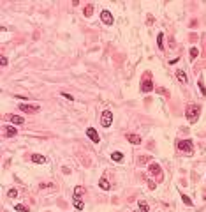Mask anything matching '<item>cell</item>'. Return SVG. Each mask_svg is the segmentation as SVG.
Masks as SVG:
<instances>
[{
	"instance_id": "ffe728a7",
	"label": "cell",
	"mask_w": 206,
	"mask_h": 212,
	"mask_svg": "<svg viewBox=\"0 0 206 212\" xmlns=\"http://www.w3.org/2000/svg\"><path fill=\"white\" fill-rule=\"evenodd\" d=\"M92 12H93V5H86V7H85V16H86V18H90V16H92Z\"/></svg>"
},
{
	"instance_id": "cb8c5ba5",
	"label": "cell",
	"mask_w": 206,
	"mask_h": 212,
	"mask_svg": "<svg viewBox=\"0 0 206 212\" xmlns=\"http://www.w3.org/2000/svg\"><path fill=\"white\" fill-rule=\"evenodd\" d=\"M18 196V191L16 189H9L7 191V198H16Z\"/></svg>"
},
{
	"instance_id": "277c9868",
	"label": "cell",
	"mask_w": 206,
	"mask_h": 212,
	"mask_svg": "<svg viewBox=\"0 0 206 212\" xmlns=\"http://www.w3.org/2000/svg\"><path fill=\"white\" fill-rule=\"evenodd\" d=\"M18 108H19V111H23V113H35V111H39V106H37V104H25V103H21Z\"/></svg>"
},
{
	"instance_id": "8992f818",
	"label": "cell",
	"mask_w": 206,
	"mask_h": 212,
	"mask_svg": "<svg viewBox=\"0 0 206 212\" xmlns=\"http://www.w3.org/2000/svg\"><path fill=\"white\" fill-rule=\"evenodd\" d=\"M86 136H88L93 143H99V142H101V136L97 134V131H95L93 127H88V129H86Z\"/></svg>"
},
{
	"instance_id": "603a6c76",
	"label": "cell",
	"mask_w": 206,
	"mask_h": 212,
	"mask_svg": "<svg viewBox=\"0 0 206 212\" xmlns=\"http://www.w3.org/2000/svg\"><path fill=\"white\" fill-rule=\"evenodd\" d=\"M182 200H183V203L185 205H189V207H192V200L187 196V195H182Z\"/></svg>"
},
{
	"instance_id": "d4e9b609",
	"label": "cell",
	"mask_w": 206,
	"mask_h": 212,
	"mask_svg": "<svg viewBox=\"0 0 206 212\" xmlns=\"http://www.w3.org/2000/svg\"><path fill=\"white\" fill-rule=\"evenodd\" d=\"M62 96H63L65 99H69V101H72V99H74V97H72L71 94H67V92H62Z\"/></svg>"
},
{
	"instance_id": "e0dca14e",
	"label": "cell",
	"mask_w": 206,
	"mask_h": 212,
	"mask_svg": "<svg viewBox=\"0 0 206 212\" xmlns=\"http://www.w3.org/2000/svg\"><path fill=\"white\" fill-rule=\"evenodd\" d=\"M162 41H164V35L159 34V35H157V46H159V50H164V42H162Z\"/></svg>"
},
{
	"instance_id": "3957f363",
	"label": "cell",
	"mask_w": 206,
	"mask_h": 212,
	"mask_svg": "<svg viewBox=\"0 0 206 212\" xmlns=\"http://www.w3.org/2000/svg\"><path fill=\"white\" fill-rule=\"evenodd\" d=\"M111 122H113V113H111L109 110L102 111V117H101V126H102V127H109V126H111Z\"/></svg>"
},
{
	"instance_id": "ac0fdd59",
	"label": "cell",
	"mask_w": 206,
	"mask_h": 212,
	"mask_svg": "<svg viewBox=\"0 0 206 212\" xmlns=\"http://www.w3.org/2000/svg\"><path fill=\"white\" fill-rule=\"evenodd\" d=\"M122 157H123V154H122V152H118V150L111 154V159H113V161H122Z\"/></svg>"
},
{
	"instance_id": "52a82bcc",
	"label": "cell",
	"mask_w": 206,
	"mask_h": 212,
	"mask_svg": "<svg viewBox=\"0 0 206 212\" xmlns=\"http://www.w3.org/2000/svg\"><path fill=\"white\" fill-rule=\"evenodd\" d=\"M16 134H18V129H16V127L4 126V136H7V138H12V136H16Z\"/></svg>"
},
{
	"instance_id": "44dd1931",
	"label": "cell",
	"mask_w": 206,
	"mask_h": 212,
	"mask_svg": "<svg viewBox=\"0 0 206 212\" xmlns=\"http://www.w3.org/2000/svg\"><path fill=\"white\" fill-rule=\"evenodd\" d=\"M139 212H150L148 205H146V202H139Z\"/></svg>"
},
{
	"instance_id": "7a4b0ae2",
	"label": "cell",
	"mask_w": 206,
	"mask_h": 212,
	"mask_svg": "<svg viewBox=\"0 0 206 212\" xmlns=\"http://www.w3.org/2000/svg\"><path fill=\"white\" fill-rule=\"evenodd\" d=\"M178 149H180L182 152L192 154V152H194V143H192L190 140H182V142H178Z\"/></svg>"
},
{
	"instance_id": "30bf717a",
	"label": "cell",
	"mask_w": 206,
	"mask_h": 212,
	"mask_svg": "<svg viewBox=\"0 0 206 212\" xmlns=\"http://www.w3.org/2000/svg\"><path fill=\"white\" fill-rule=\"evenodd\" d=\"M7 119H9L12 124H25V119L19 117V115H7Z\"/></svg>"
},
{
	"instance_id": "5b68a950",
	"label": "cell",
	"mask_w": 206,
	"mask_h": 212,
	"mask_svg": "<svg viewBox=\"0 0 206 212\" xmlns=\"http://www.w3.org/2000/svg\"><path fill=\"white\" fill-rule=\"evenodd\" d=\"M101 19H102L104 25H113V21H115L113 14H111L109 11H102V12H101Z\"/></svg>"
},
{
	"instance_id": "8fae6325",
	"label": "cell",
	"mask_w": 206,
	"mask_h": 212,
	"mask_svg": "<svg viewBox=\"0 0 206 212\" xmlns=\"http://www.w3.org/2000/svg\"><path fill=\"white\" fill-rule=\"evenodd\" d=\"M32 163H35V165H42V163H46V157L41 156V154H34V156H32Z\"/></svg>"
},
{
	"instance_id": "7c38bea8",
	"label": "cell",
	"mask_w": 206,
	"mask_h": 212,
	"mask_svg": "<svg viewBox=\"0 0 206 212\" xmlns=\"http://www.w3.org/2000/svg\"><path fill=\"white\" fill-rule=\"evenodd\" d=\"M148 172H150V173H155V175H160V166L155 165V163H152V165L148 166Z\"/></svg>"
},
{
	"instance_id": "9c48e42d",
	"label": "cell",
	"mask_w": 206,
	"mask_h": 212,
	"mask_svg": "<svg viewBox=\"0 0 206 212\" xmlns=\"http://www.w3.org/2000/svg\"><path fill=\"white\" fill-rule=\"evenodd\" d=\"M125 138H127V140H129L132 145H139V143H141V136H138V134H132V133H129Z\"/></svg>"
},
{
	"instance_id": "9a60e30c",
	"label": "cell",
	"mask_w": 206,
	"mask_h": 212,
	"mask_svg": "<svg viewBox=\"0 0 206 212\" xmlns=\"http://www.w3.org/2000/svg\"><path fill=\"white\" fill-rule=\"evenodd\" d=\"M176 78H178L182 83H187V74H185L182 69H180V71H176Z\"/></svg>"
},
{
	"instance_id": "4fadbf2b",
	"label": "cell",
	"mask_w": 206,
	"mask_h": 212,
	"mask_svg": "<svg viewBox=\"0 0 206 212\" xmlns=\"http://www.w3.org/2000/svg\"><path fill=\"white\" fill-rule=\"evenodd\" d=\"M99 186H101V189H104V191H109V188H111V186H109V182H108V179H106V177H102V179H101V180H99Z\"/></svg>"
},
{
	"instance_id": "4316f807",
	"label": "cell",
	"mask_w": 206,
	"mask_h": 212,
	"mask_svg": "<svg viewBox=\"0 0 206 212\" xmlns=\"http://www.w3.org/2000/svg\"><path fill=\"white\" fill-rule=\"evenodd\" d=\"M0 64H2V67H5V65H7V58L2 57V58H0Z\"/></svg>"
},
{
	"instance_id": "5bb4252c",
	"label": "cell",
	"mask_w": 206,
	"mask_h": 212,
	"mask_svg": "<svg viewBox=\"0 0 206 212\" xmlns=\"http://www.w3.org/2000/svg\"><path fill=\"white\" fill-rule=\"evenodd\" d=\"M81 195H85V188L83 186H76L74 188V198H79Z\"/></svg>"
},
{
	"instance_id": "2e32d148",
	"label": "cell",
	"mask_w": 206,
	"mask_h": 212,
	"mask_svg": "<svg viewBox=\"0 0 206 212\" xmlns=\"http://www.w3.org/2000/svg\"><path fill=\"white\" fill-rule=\"evenodd\" d=\"M72 203H74V207H76L78 211H83V209H85V203H83L79 198H74V202H72Z\"/></svg>"
},
{
	"instance_id": "7402d4cb",
	"label": "cell",
	"mask_w": 206,
	"mask_h": 212,
	"mask_svg": "<svg viewBox=\"0 0 206 212\" xmlns=\"http://www.w3.org/2000/svg\"><path fill=\"white\" fill-rule=\"evenodd\" d=\"M14 211H16V212H28V207H25V205H21V203H18V205L14 207Z\"/></svg>"
},
{
	"instance_id": "ba28073f",
	"label": "cell",
	"mask_w": 206,
	"mask_h": 212,
	"mask_svg": "<svg viewBox=\"0 0 206 212\" xmlns=\"http://www.w3.org/2000/svg\"><path fill=\"white\" fill-rule=\"evenodd\" d=\"M141 90H143L145 94L152 92V90H153V83H152L150 80H145V81H143V85H141Z\"/></svg>"
},
{
	"instance_id": "6da1fadb",
	"label": "cell",
	"mask_w": 206,
	"mask_h": 212,
	"mask_svg": "<svg viewBox=\"0 0 206 212\" xmlns=\"http://www.w3.org/2000/svg\"><path fill=\"white\" fill-rule=\"evenodd\" d=\"M199 113H201V106H197V104H190V106H187V110H185V117H187V120H189L190 124H196V122H197Z\"/></svg>"
},
{
	"instance_id": "d6986e66",
	"label": "cell",
	"mask_w": 206,
	"mask_h": 212,
	"mask_svg": "<svg viewBox=\"0 0 206 212\" xmlns=\"http://www.w3.org/2000/svg\"><path fill=\"white\" fill-rule=\"evenodd\" d=\"M197 57H199V50H197V48H190V58L196 60Z\"/></svg>"
},
{
	"instance_id": "484cf974",
	"label": "cell",
	"mask_w": 206,
	"mask_h": 212,
	"mask_svg": "<svg viewBox=\"0 0 206 212\" xmlns=\"http://www.w3.org/2000/svg\"><path fill=\"white\" fill-rule=\"evenodd\" d=\"M199 88H201V92H203V96H206V88H205V85H203V81H199Z\"/></svg>"
}]
</instances>
